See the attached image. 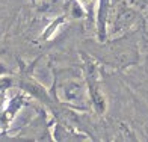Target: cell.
I'll return each mask as SVG.
<instances>
[{
  "label": "cell",
  "instance_id": "cell-1",
  "mask_svg": "<svg viewBox=\"0 0 148 142\" xmlns=\"http://www.w3.org/2000/svg\"><path fill=\"white\" fill-rule=\"evenodd\" d=\"M86 85L89 91V101L98 115H104L107 110V98L103 92L101 83L98 79L97 67L92 62H86Z\"/></svg>",
  "mask_w": 148,
  "mask_h": 142
},
{
  "label": "cell",
  "instance_id": "cell-2",
  "mask_svg": "<svg viewBox=\"0 0 148 142\" xmlns=\"http://www.w3.org/2000/svg\"><path fill=\"white\" fill-rule=\"evenodd\" d=\"M89 97L88 85L80 80H68L59 88V98L70 104L83 106Z\"/></svg>",
  "mask_w": 148,
  "mask_h": 142
},
{
  "label": "cell",
  "instance_id": "cell-3",
  "mask_svg": "<svg viewBox=\"0 0 148 142\" xmlns=\"http://www.w3.org/2000/svg\"><path fill=\"white\" fill-rule=\"evenodd\" d=\"M134 18V14L125 6H121L116 12V20H115V26L123 27V26H129L132 23V20Z\"/></svg>",
  "mask_w": 148,
  "mask_h": 142
},
{
  "label": "cell",
  "instance_id": "cell-4",
  "mask_svg": "<svg viewBox=\"0 0 148 142\" xmlns=\"http://www.w3.org/2000/svg\"><path fill=\"white\" fill-rule=\"evenodd\" d=\"M70 14L73 18H83L85 17V8L79 0H71L70 3Z\"/></svg>",
  "mask_w": 148,
  "mask_h": 142
},
{
  "label": "cell",
  "instance_id": "cell-5",
  "mask_svg": "<svg viewBox=\"0 0 148 142\" xmlns=\"http://www.w3.org/2000/svg\"><path fill=\"white\" fill-rule=\"evenodd\" d=\"M11 83H12L11 79H8V77H6V79H5V77H0V89H5V88L9 86Z\"/></svg>",
  "mask_w": 148,
  "mask_h": 142
},
{
  "label": "cell",
  "instance_id": "cell-6",
  "mask_svg": "<svg viewBox=\"0 0 148 142\" xmlns=\"http://www.w3.org/2000/svg\"><path fill=\"white\" fill-rule=\"evenodd\" d=\"M79 2L83 5V8H86V9H91V8H92V5L95 3V0H79Z\"/></svg>",
  "mask_w": 148,
  "mask_h": 142
},
{
  "label": "cell",
  "instance_id": "cell-7",
  "mask_svg": "<svg viewBox=\"0 0 148 142\" xmlns=\"http://www.w3.org/2000/svg\"><path fill=\"white\" fill-rule=\"evenodd\" d=\"M30 2H33V3H39V2H42V0H30Z\"/></svg>",
  "mask_w": 148,
  "mask_h": 142
}]
</instances>
